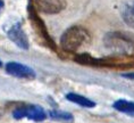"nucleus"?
<instances>
[{
    "instance_id": "1",
    "label": "nucleus",
    "mask_w": 134,
    "mask_h": 123,
    "mask_svg": "<svg viewBox=\"0 0 134 123\" xmlns=\"http://www.w3.org/2000/svg\"><path fill=\"white\" fill-rule=\"evenodd\" d=\"M103 46L116 56L134 55V35L123 31L108 32L103 36Z\"/></svg>"
},
{
    "instance_id": "2",
    "label": "nucleus",
    "mask_w": 134,
    "mask_h": 123,
    "mask_svg": "<svg viewBox=\"0 0 134 123\" xmlns=\"http://www.w3.org/2000/svg\"><path fill=\"white\" fill-rule=\"evenodd\" d=\"M89 32L82 26H71L63 33L60 47L67 52H75L90 42Z\"/></svg>"
},
{
    "instance_id": "3",
    "label": "nucleus",
    "mask_w": 134,
    "mask_h": 123,
    "mask_svg": "<svg viewBox=\"0 0 134 123\" xmlns=\"http://www.w3.org/2000/svg\"><path fill=\"white\" fill-rule=\"evenodd\" d=\"M13 116L16 120L29 119L34 122H42L47 117V113L39 105H23L13 112Z\"/></svg>"
},
{
    "instance_id": "4",
    "label": "nucleus",
    "mask_w": 134,
    "mask_h": 123,
    "mask_svg": "<svg viewBox=\"0 0 134 123\" xmlns=\"http://www.w3.org/2000/svg\"><path fill=\"white\" fill-rule=\"evenodd\" d=\"M34 2L39 12L48 15L58 14L66 7L65 0H34Z\"/></svg>"
},
{
    "instance_id": "5",
    "label": "nucleus",
    "mask_w": 134,
    "mask_h": 123,
    "mask_svg": "<svg viewBox=\"0 0 134 123\" xmlns=\"http://www.w3.org/2000/svg\"><path fill=\"white\" fill-rule=\"evenodd\" d=\"M7 35L17 47H19L21 49H24V50H27L29 49L30 47L29 38L26 35V33L24 32V30L22 29L21 23L13 24L10 26V29L7 31Z\"/></svg>"
},
{
    "instance_id": "6",
    "label": "nucleus",
    "mask_w": 134,
    "mask_h": 123,
    "mask_svg": "<svg viewBox=\"0 0 134 123\" xmlns=\"http://www.w3.org/2000/svg\"><path fill=\"white\" fill-rule=\"evenodd\" d=\"M6 72L18 79H34V69L25 64H21L17 62H9L6 64Z\"/></svg>"
},
{
    "instance_id": "7",
    "label": "nucleus",
    "mask_w": 134,
    "mask_h": 123,
    "mask_svg": "<svg viewBox=\"0 0 134 123\" xmlns=\"http://www.w3.org/2000/svg\"><path fill=\"white\" fill-rule=\"evenodd\" d=\"M29 15H30V19H31V22L33 23L34 29L36 30V32L39 33V35L44 40L47 44H48L49 47L55 48V44H53V41L51 40V38H50L49 33H48V31H47L46 25L43 24V22L39 18V16H38V14H36V12H35V9H34L33 6H30L29 7Z\"/></svg>"
},
{
    "instance_id": "8",
    "label": "nucleus",
    "mask_w": 134,
    "mask_h": 123,
    "mask_svg": "<svg viewBox=\"0 0 134 123\" xmlns=\"http://www.w3.org/2000/svg\"><path fill=\"white\" fill-rule=\"evenodd\" d=\"M120 14L124 22L130 28L134 29V0H125L123 2Z\"/></svg>"
},
{
    "instance_id": "9",
    "label": "nucleus",
    "mask_w": 134,
    "mask_h": 123,
    "mask_svg": "<svg viewBox=\"0 0 134 123\" xmlns=\"http://www.w3.org/2000/svg\"><path fill=\"white\" fill-rule=\"evenodd\" d=\"M66 99L74 104L79 105V106H82V107H85V108H92L96 106V103L91 100V99L86 98V97H83V96L79 95V94H74V92H69V94L66 95Z\"/></svg>"
},
{
    "instance_id": "10",
    "label": "nucleus",
    "mask_w": 134,
    "mask_h": 123,
    "mask_svg": "<svg viewBox=\"0 0 134 123\" xmlns=\"http://www.w3.org/2000/svg\"><path fill=\"white\" fill-rule=\"evenodd\" d=\"M113 106L118 112L125 113L129 115H134V101H130L126 99H118L114 103Z\"/></svg>"
},
{
    "instance_id": "11",
    "label": "nucleus",
    "mask_w": 134,
    "mask_h": 123,
    "mask_svg": "<svg viewBox=\"0 0 134 123\" xmlns=\"http://www.w3.org/2000/svg\"><path fill=\"white\" fill-rule=\"evenodd\" d=\"M49 116L52 120L56 121H64V122H72L74 117L71 113L65 112V111H60V109H53V111L49 112Z\"/></svg>"
},
{
    "instance_id": "12",
    "label": "nucleus",
    "mask_w": 134,
    "mask_h": 123,
    "mask_svg": "<svg viewBox=\"0 0 134 123\" xmlns=\"http://www.w3.org/2000/svg\"><path fill=\"white\" fill-rule=\"evenodd\" d=\"M124 78L126 79H131V80H134V72L132 73H125V74H123Z\"/></svg>"
},
{
    "instance_id": "13",
    "label": "nucleus",
    "mask_w": 134,
    "mask_h": 123,
    "mask_svg": "<svg viewBox=\"0 0 134 123\" xmlns=\"http://www.w3.org/2000/svg\"><path fill=\"white\" fill-rule=\"evenodd\" d=\"M2 6H4V2L0 0V10H1V8H2Z\"/></svg>"
},
{
    "instance_id": "14",
    "label": "nucleus",
    "mask_w": 134,
    "mask_h": 123,
    "mask_svg": "<svg viewBox=\"0 0 134 123\" xmlns=\"http://www.w3.org/2000/svg\"><path fill=\"white\" fill-rule=\"evenodd\" d=\"M1 66H2V63H1V62H0V67H1Z\"/></svg>"
}]
</instances>
